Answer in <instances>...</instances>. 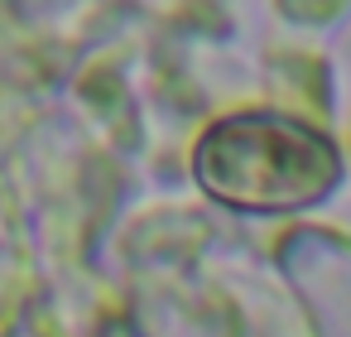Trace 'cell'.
<instances>
[{
	"label": "cell",
	"instance_id": "obj_1",
	"mask_svg": "<svg viewBox=\"0 0 351 337\" xmlns=\"http://www.w3.org/2000/svg\"><path fill=\"white\" fill-rule=\"evenodd\" d=\"M197 183L241 212H293L332 193L337 150L289 116H231L193 154Z\"/></svg>",
	"mask_w": 351,
	"mask_h": 337
}]
</instances>
